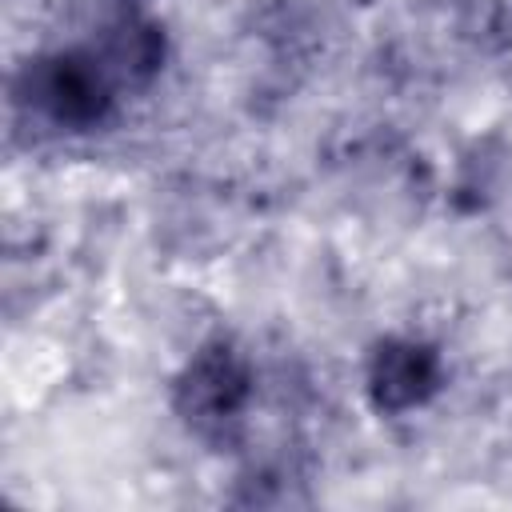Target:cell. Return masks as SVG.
Here are the masks:
<instances>
[{
  "mask_svg": "<svg viewBox=\"0 0 512 512\" xmlns=\"http://www.w3.org/2000/svg\"><path fill=\"white\" fill-rule=\"evenodd\" d=\"M116 92V76L88 44L40 52L16 72V100L60 132L100 128L116 108Z\"/></svg>",
  "mask_w": 512,
  "mask_h": 512,
  "instance_id": "cell-1",
  "label": "cell"
},
{
  "mask_svg": "<svg viewBox=\"0 0 512 512\" xmlns=\"http://www.w3.org/2000/svg\"><path fill=\"white\" fill-rule=\"evenodd\" d=\"M252 392H256V376L248 356L232 340L216 336L200 344L172 380V408L196 436L224 440L244 424Z\"/></svg>",
  "mask_w": 512,
  "mask_h": 512,
  "instance_id": "cell-2",
  "label": "cell"
},
{
  "mask_svg": "<svg viewBox=\"0 0 512 512\" xmlns=\"http://www.w3.org/2000/svg\"><path fill=\"white\" fill-rule=\"evenodd\" d=\"M444 384V360L428 340L384 336L368 352L364 392L380 416H408L424 408Z\"/></svg>",
  "mask_w": 512,
  "mask_h": 512,
  "instance_id": "cell-3",
  "label": "cell"
},
{
  "mask_svg": "<svg viewBox=\"0 0 512 512\" xmlns=\"http://www.w3.org/2000/svg\"><path fill=\"white\" fill-rule=\"evenodd\" d=\"M88 48L108 64V72L116 76V84H144L164 64V32L132 0H116L100 16L96 36H92Z\"/></svg>",
  "mask_w": 512,
  "mask_h": 512,
  "instance_id": "cell-4",
  "label": "cell"
}]
</instances>
